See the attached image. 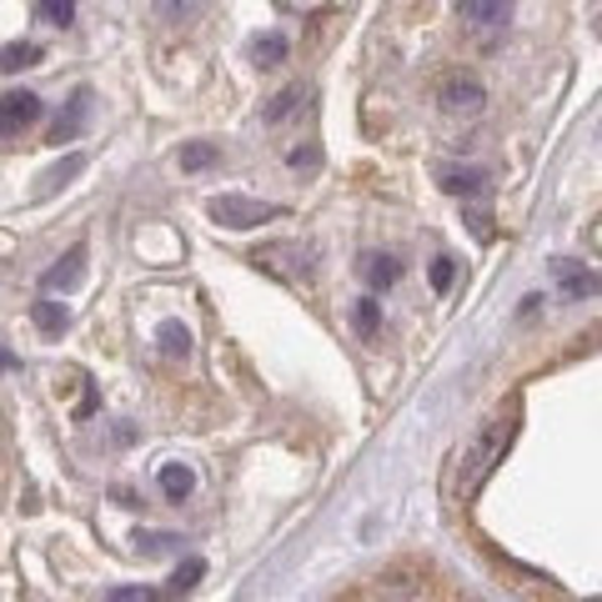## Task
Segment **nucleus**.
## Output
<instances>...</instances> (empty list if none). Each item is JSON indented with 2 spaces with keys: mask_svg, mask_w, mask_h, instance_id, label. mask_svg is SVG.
<instances>
[{
  "mask_svg": "<svg viewBox=\"0 0 602 602\" xmlns=\"http://www.w3.org/2000/svg\"><path fill=\"white\" fill-rule=\"evenodd\" d=\"M31 321H36L46 337H60V331H66V307H60V302H36V307H31Z\"/></svg>",
  "mask_w": 602,
  "mask_h": 602,
  "instance_id": "nucleus-15",
  "label": "nucleus"
},
{
  "mask_svg": "<svg viewBox=\"0 0 602 602\" xmlns=\"http://www.w3.org/2000/svg\"><path fill=\"white\" fill-rule=\"evenodd\" d=\"M222 161V151H216L212 141H191L186 151H181V171H206V166Z\"/></svg>",
  "mask_w": 602,
  "mask_h": 602,
  "instance_id": "nucleus-17",
  "label": "nucleus"
},
{
  "mask_svg": "<svg viewBox=\"0 0 602 602\" xmlns=\"http://www.w3.org/2000/svg\"><path fill=\"white\" fill-rule=\"evenodd\" d=\"M201 572H206V567H201V563H186V567H181V572H177V578H171V592L196 588V578H201Z\"/></svg>",
  "mask_w": 602,
  "mask_h": 602,
  "instance_id": "nucleus-22",
  "label": "nucleus"
},
{
  "mask_svg": "<svg viewBox=\"0 0 602 602\" xmlns=\"http://www.w3.org/2000/svg\"><path fill=\"white\" fill-rule=\"evenodd\" d=\"M206 212H212L216 226L247 231V226H257V222H272V216H282V206H272V201H251V196H216Z\"/></svg>",
  "mask_w": 602,
  "mask_h": 602,
  "instance_id": "nucleus-2",
  "label": "nucleus"
},
{
  "mask_svg": "<svg viewBox=\"0 0 602 602\" xmlns=\"http://www.w3.org/2000/svg\"><path fill=\"white\" fill-rule=\"evenodd\" d=\"M86 116H91V91H76L71 101H66V111L56 116V126H50V146H60V141H76L81 136V126H86Z\"/></svg>",
  "mask_w": 602,
  "mask_h": 602,
  "instance_id": "nucleus-6",
  "label": "nucleus"
},
{
  "mask_svg": "<svg viewBox=\"0 0 602 602\" xmlns=\"http://www.w3.org/2000/svg\"><path fill=\"white\" fill-rule=\"evenodd\" d=\"M156 5H161V15H171V21L186 15V11H196V0H156Z\"/></svg>",
  "mask_w": 602,
  "mask_h": 602,
  "instance_id": "nucleus-24",
  "label": "nucleus"
},
{
  "mask_svg": "<svg viewBox=\"0 0 602 602\" xmlns=\"http://www.w3.org/2000/svg\"><path fill=\"white\" fill-rule=\"evenodd\" d=\"M156 337H161V352L166 356H186L191 352V331L181 327V321H161V331H156Z\"/></svg>",
  "mask_w": 602,
  "mask_h": 602,
  "instance_id": "nucleus-16",
  "label": "nucleus"
},
{
  "mask_svg": "<svg viewBox=\"0 0 602 602\" xmlns=\"http://www.w3.org/2000/svg\"><path fill=\"white\" fill-rule=\"evenodd\" d=\"M302 101H307V91H302V86H286V91H276V95H272V106H266V121L276 126V121L292 116V111L302 106Z\"/></svg>",
  "mask_w": 602,
  "mask_h": 602,
  "instance_id": "nucleus-18",
  "label": "nucleus"
},
{
  "mask_svg": "<svg viewBox=\"0 0 602 602\" xmlns=\"http://www.w3.org/2000/svg\"><path fill=\"white\" fill-rule=\"evenodd\" d=\"M36 15L46 25H71L76 21V0H36Z\"/></svg>",
  "mask_w": 602,
  "mask_h": 602,
  "instance_id": "nucleus-20",
  "label": "nucleus"
},
{
  "mask_svg": "<svg viewBox=\"0 0 602 602\" xmlns=\"http://www.w3.org/2000/svg\"><path fill=\"white\" fill-rule=\"evenodd\" d=\"M442 191H452V196H482L487 171H477V166H467V171H442Z\"/></svg>",
  "mask_w": 602,
  "mask_h": 602,
  "instance_id": "nucleus-10",
  "label": "nucleus"
},
{
  "mask_svg": "<svg viewBox=\"0 0 602 602\" xmlns=\"http://www.w3.org/2000/svg\"><path fill=\"white\" fill-rule=\"evenodd\" d=\"M452 276H457V266H452L447 257H438V261H432V292H447V286H452Z\"/></svg>",
  "mask_w": 602,
  "mask_h": 602,
  "instance_id": "nucleus-21",
  "label": "nucleus"
},
{
  "mask_svg": "<svg viewBox=\"0 0 602 602\" xmlns=\"http://www.w3.org/2000/svg\"><path fill=\"white\" fill-rule=\"evenodd\" d=\"M251 56H257V66H282L286 60V36H276V31L272 36H261L257 46H251Z\"/></svg>",
  "mask_w": 602,
  "mask_h": 602,
  "instance_id": "nucleus-19",
  "label": "nucleus"
},
{
  "mask_svg": "<svg viewBox=\"0 0 602 602\" xmlns=\"http://www.w3.org/2000/svg\"><path fill=\"white\" fill-rule=\"evenodd\" d=\"M598 36H602V11H598Z\"/></svg>",
  "mask_w": 602,
  "mask_h": 602,
  "instance_id": "nucleus-25",
  "label": "nucleus"
},
{
  "mask_svg": "<svg viewBox=\"0 0 602 602\" xmlns=\"http://www.w3.org/2000/svg\"><path fill=\"white\" fill-rule=\"evenodd\" d=\"M442 111H447V116H482V106H487V91L482 86L473 81V76H447V81H442Z\"/></svg>",
  "mask_w": 602,
  "mask_h": 602,
  "instance_id": "nucleus-4",
  "label": "nucleus"
},
{
  "mask_svg": "<svg viewBox=\"0 0 602 602\" xmlns=\"http://www.w3.org/2000/svg\"><path fill=\"white\" fill-rule=\"evenodd\" d=\"M512 442H518V401H508L497 417H487L482 432L452 457V473H447V497L452 502H473V497L482 492L487 477L497 473V462L508 457Z\"/></svg>",
  "mask_w": 602,
  "mask_h": 602,
  "instance_id": "nucleus-1",
  "label": "nucleus"
},
{
  "mask_svg": "<svg viewBox=\"0 0 602 602\" xmlns=\"http://www.w3.org/2000/svg\"><path fill=\"white\" fill-rule=\"evenodd\" d=\"M377 602H427V588L417 578H407V572H397V578L377 582Z\"/></svg>",
  "mask_w": 602,
  "mask_h": 602,
  "instance_id": "nucleus-8",
  "label": "nucleus"
},
{
  "mask_svg": "<svg viewBox=\"0 0 602 602\" xmlns=\"http://www.w3.org/2000/svg\"><path fill=\"white\" fill-rule=\"evenodd\" d=\"M352 327L362 331L366 342H377V337H382V302H377V296H362V302H356V307H352Z\"/></svg>",
  "mask_w": 602,
  "mask_h": 602,
  "instance_id": "nucleus-12",
  "label": "nucleus"
},
{
  "mask_svg": "<svg viewBox=\"0 0 602 602\" xmlns=\"http://www.w3.org/2000/svg\"><path fill=\"white\" fill-rule=\"evenodd\" d=\"M106 602H156V592H146V588H111Z\"/></svg>",
  "mask_w": 602,
  "mask_h": 602,
  "instance_id": "nucleus-23",
  "label": "nucleus"
},
{
  "mask_svg": "<svg viewBox=\"0 0 602 602\" xmlns=\"http://www.w3.org/2000/svg\"><path fill=\"white\" fill-rule=\"evenodd\" d=\"M81 276H86V247L76 241L66 257L56 261V266H46V276H41V286L46 292H71V286H81Z\"/></svg>",
  "mask_w": 602,
  "mask_h": 602,
  "instance_id": "nucleus-5",
  "label": "nucleus"
},
{
  "mask_svg": "<svg viewBox=\"0 0 602 602\" xmlns=\"http://www.w3.org/2000/svg\"><path fill=\"white\" fill-rule=\"evenodd\" d=\"M462 5V21H473L477 31H492V25L508 21L512 11V0H457Z\"/></svg>",
  "mask_w": 602,
  "mask_h": 602,
  "instance_id": "nucleus-7",
  "label": "nucleus"
},
{
  "mask_svg": "<svg viewBox=\"0 0 602 602\" xmlns=\"http://www.w3.org/2000/svg\"><path fill=\"white\" fill-rule=\"evenodd\" d=\"M46 56V50L36 46V41H15V46H0V71H25V66H36V60Z\"/></svg>",
  "mask_w": 602,
  "mask_h": 602,
  "instance_id": "nucleus-13",
  "label": "nucleus"
},
{
  "mask_svg": "<svg viewBox=\"0 0 602 602\" xmlns=\"http://www.w3.org/2000/svg\"><path fill=\"white\" fill-rule=\"evenodd\" d=\"M362 276L377 286V292H387V286L401 276V261L397 257H377V251H372V257H362Z\"/></svg>",
  "mask_w": 602,
  "mask_h": 602,
  "instance_id": "nucleus-11",
  "label": "nucleus"
},
{
  "mask_svg": "<svg viewBox=\"0 0 602 602\" xmlns=\"http://www.w3.org/2000/svg\"><path fill=\"white\" fill-rule=\"evenodd\" d=\"M81 171H86V156H66V161H60V166H50L46 177H41V191H36V196H50V191H56V186H66V181H71V177H81Z\"/></svg>",
  "mask_w": 602,
  "mask_h": 602,
  "instance_id": "nucleus-14",
  "label": "nucleus"
},
{
  "mask_svg": "<svg viewBox=\"0 0 602 602\" xmlns=\"http://www.w3.org/2000/svg\"><path fill=\"white\" fill-rule=\"evenodd\" d=\"M41 121V95L36 91H5L0 95V141H15L21 130Z\"/></svg>",
  "mask_w": 602,
  "mask_h": 602,
  "instance_id": "nucleus-3",
  "label": "nucleus"
},
{
  "mask_svg": "<svg viewBox=\"0 0 602 602\" xmlns=\"http://www.w3.org/2000/svg\"><path fill=\"white\" fill-rule=\"evenodd\" d=\"M156 482H161V492L171 497V502H186L191 487H196V473H191V467H181V462H166Z\"/></svg>",
  "mask_w": 602,
  "mask_h": 602,
  "instance_id": "nucleus-9",
  "label": "nucleus"
}]
</instances>
